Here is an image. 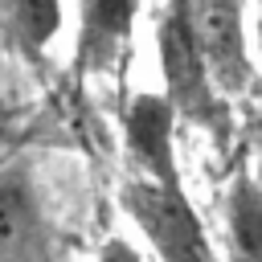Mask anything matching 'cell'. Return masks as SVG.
I'll use <instances>...</instances> for the list:
<instances>
[{
    "instance_id": "1",
    "label": "cell",
    "mask_w": 262,
    "mask_h": 262,
    "mask_svg": "<svg viewBox=\"0 0 262 262\" xmlns=\"http://www.w3.org/2000/svg\"><path fill=\"white\" fill-rule=\"evenodd\" d=\"M156 53H160V74H164V94L176 102V111L188 123L201 127H221V90L213 82V70L201 49L196 33V8L192 0H164L160 20H156Z\"/></svg>"
},
{
    "instance_id": "2",
    "label": "cell",
    "mask_w": 262,
    "mask_h": 262,
    "mask_svg": "<svg viewBox=\"0 0 262 262\" xmlns=\"http://www.w3.org/2000/svg\"><path fill=\"white\" fill-rule=\"evenodd\" d=\"M119 205L164 262H217V254L205 237V225H201L196 209L188 205L184 188H168V184H156L143 176V180L123 184Z\"/></svg>"
},
{
    "instance_id": "3",
    "label": "cell",
    "mask_w": 262,
    "mask_h": 262,
    "mask_svg": "<svg viewBox=\"0 0 262 262\" xmlns=\"http://www.w3.org/2000/svg\"><path fill=\"white\" fill-rule=\"evenodd\" d=\"M196 33L213 82L221 94H237L250 86V53H246V20L242 0H192Z\"/></svg>"
},
{
    "instance_id": "4",
    "label": "cell",
    "mask_w": 262,
    "mask_h": 262,
    "mask_svg": "<svg viewBox=\"0 0 262 262\" xmlns=\"http://www.w3.org/2000/svg\"><path fill=\"white\" fill-rule=\"evenodd\" d=\"M176 115L180 111L168 94H135L127 106V119H123L127 151L135 156V164H143L147 180L168 184V188H184L180 168H176V143H172Z\"/></svg>"
},
{
    "instance_id": "5",
    "label": "cell",
    "mask_w": 262,
    "mask_h": 262,
    "mask_svg": "<svg viewBox=\"0 0 262 262\" xmlns=\"http://www.w3.org/2000/svg\"><path fill=\"white\" fill-rule=\"evenodd\" d=\"M139 0H82L78 16V49H74V70L78 74H102L115 66L123 53L131 25H135Z\"/></svg>"
},
{
    "instance_id": "6",
    "label": "cell",
    "mask_w": 262,
    "mask_h": 262,
    "mask_svg": "<svg viewBox=\"0 0 262 262\" xmlns=\"http://www.w3.org/2000/svg\"><path fill=\"white\" fill-rule=\"evenodd\" d=\"M229 221V246L237 262H262V184L250 176H237L225 205Z\"/></svg>"
},
{
    "instance_id": "7",
    "label": "cell",
    "mask_w": 262,
    "mask_h": 262,
    "mask_svg": "<svg viewBox=\"0 0 262 262\" xmlns=\"http://www.w3.org/2000/svg\"><path fill=\"white\" fill-rule=\"evenodd\" d=\"M8 37L25 57H41L61 29V0H4Z\"/></svg>"
},
{
    "instance_id": "8",
    "label": "cell",
    "mask_w": 262,
    "mask_h": 262,
    "mask_svg": "<svg viewBox=\"0 0 262 262\" xmlns=\"http://www.w3.org/2000/svg\"><path fill=\"white\" fill-rule=\"evenodd\" d=\"M98 262H139V254L123 242V237H111L106 246H102V254H98Z\"/></svg>"
},
{
    "instance_id": "9",
    "label": "cell",
    "mask_w": 262,
    "mask_h": 262,
    "mask_svg": "<svg viewBox=\"0 0 262 262\" xmlns=\"http://www.w3.org/2000/svg\"><path fill=\"white\" fill-rule=\"evenodd\" d=\"M258 49H262V16H258Z\"/></svg>"
}]
</instances>
